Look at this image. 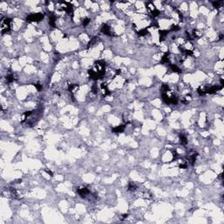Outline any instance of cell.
I'll list each match as a JSON object with an SVG mask.
<instances>
[{
	"instance_id": "7a4b0ae2",
	"label": "cell",
	"mask_w": 224,
	"mask_h": 224,
	"mask_svg": "<svg viewBox=\"0 0 224 224\" xmlns=\"http://www.w3.org/2000/svg\"><path fill=\"white\" fill-rule=\"evenodd\" d=\"M44 17L43 13H32L27 17V22H39Z\"/></svg>"
},
{
	"instance_id": "3957f363",
	"label": "cell",
	"mask_w": 224,
	"mask_h": 224,
	"mask_svg": "<svg viewBox=\"0 0 224 224\" xmlns=\"http://www.w3.org/2000/svg\"><path fill=\"white\" fill-rule=\"evenodd\" d=\"M124 131V125H118L117 127L113 129V132L116 133H119V132H123Z\"/></svg>"
},
{
	"instance_id": "6da1fadb",
	"label": "cell",
	"mask_w": 224,
	"mask_h": 224,
	"mask_svg": "<svg viewBox=\"0 0 224 224\" xmlns=\"http://www.w3.org/2000/svg\"><path fill=\"white\" fill-rule=\"evenodd\" d=\"M11 24H12V21L10 18H5L2 19V21H1V33L2 34L9 32V30L11 29Z\"/></svg>"
}]
</instances>
